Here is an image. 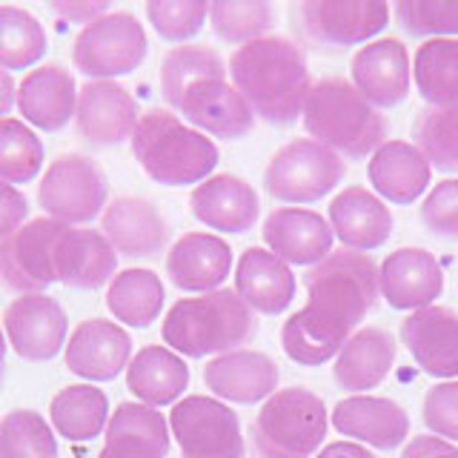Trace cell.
I'll use <instances>...</instances> for the list:
<instances>
[{
  "label": "cell",
  "instance_id": "6da1fadb",
  "mask_svg": "<svg viewBox=\"0 0 458 458\" xmlns=\"http://www.w3.org/2000/svg\"><path fill=\"white\" fill-rule=\"evenodd\" d=\"M229 81L247 98L255 118L272 126L301 121L312 89L304 47L284 35H267L235 49L226 61Z\"/></svg>",
  "mask_w": 458,
  "mask_h": 458
},
{
  "label": "cell",
  "instance_id": "7a4b0ae2",
  "mask_svg": "<svg viewBox=\"0 0 458 458\" xmlns=\"http://www.w3.org/2000/svg\"><path fill=\"white\" fill-rule=\"evenodd\" d=\"M304 129L344 161H364L386 143L390 123L347 78H321L307 95Z\"/></svg>",
  "mask_w": 458,
  "mask_h": 458
},
{
  "label": "cell",
  "instance_id": "3957f363",
  "mask_svg": "<svg viewBox=\"0 0 458 458\" xmlns=\"http://www.w3.org/2000/svg\"><path fill=\"white\" fill-rule=\"evenodd\" d=\"M255 312L235 290L204 293L181 298L172 304L161 324V335L169 350L186 358H207L241 350L255 338Z\"/></svg>",
  "mask_w": 458,
  "mask_h": 458
},
{
  "label": "cell",
  "instance_id": "277c9868",
  "mask_svg": "<svg viewBox=\"0 0 458 458\" xmlns=\"http://www.w3.org/2000/svg\"><path fill=\"white\" fill-rule=\"evenodd\" d=\"M129 143L140 169L161 186H198L218 166L215 140L169 109L143 112Z\"/></svg>",
  "mask_w": 458,
  "mask_h": 458
},
{
  "label": "cell",
  "instance_id": "5b68a950",
  "mask_svg": "<svg viewBox=\"0 0 458 458\" xmlns=\"http://www.w3.org/2000/svg\"><path fill=\"white\" fill-rule=\"evenodd\" d=\"M378 264L367 252L333 250L324 261L310 267L304 276L307 286V310L321 321L335 327L338 333L352 335L369 310L378 304L381 284Z\"/></svg>",
  "mask_w": 458,
  "mask_h": 458
},
{
  "label": "cell",
  "instance_id": "8992f818",
  "mask_svg": "<svg viewBox=\"0 0 458 458\" xmlns=\"http://www.w3.org/2000/svg\"><path fill=\"white\" fill-rule=\"evenodd\" d=\"M329 415L321 395L307 386L272 393L252 419L258 458H312L327 438Z\"/></svg>",
  "mask_w": 458,
  "mask_h": 458
},
{
  "label": "cell",
  "instance_id": "52a82bcc",
  "mask_svg": "<svg viewBox=\"0 0 458 458\" xmlns=\"http://www.w3.org/2000/svg\"><path fill=\"white\" fill-rule=\"evenodd\" d=\"M384 0H301L290 9L295 35L315 52H344L372 43L390 23Z\"/></svg>",
  "mask_w": 458,
  "mask_h": 458
},
{
  "label": "cell",
  "instance_id": "ba28073f",
  "mask_svg": "<svg viewBox=\"0 0 458 458\" xmlns=\"http://www.w3.org/2000/svg\"><path fill=\"white\" fill-rule=\"evenodd\" d=\"M38 204L66 226H83L109 207V178L95 157L64 152L47 166L38 183Z\"/></svg>",
  "mask_w": 458,
  "mask_h": 458
},
{
  "label": "cell",
  "instance_id": "9c48e42d",
  "mask_svg": "<svg viewBox=\"0 0 458 458\" xmlns=\"http://www.w3.org/2000/svg\"><path fill=\"white\" fill-rule=\"evenodd\" d=\"M347 175V161L312 138H295L269 157L267 192L281 204L301 207L327 198Z\"/></svg>",
  "mask_w": 458,
  "mask_h": 458
},
{
  "label": "cell",
  "instance_id": "30bf717a",
  "mask_svg": "<svg viewBox=\"0 0 458 458\" xmlns=\"http://www.w3.org/2000/svg\"><path fill=\"white\" fill-rule=\"evenodd\" d=\"M149 52V38L132 12H106L83 26L72 43V64L92 81H112L135 72Z\"/></svg>",
  "mask_w": 458,
  "mask_h": 458
},
{
  "label": "cell",
  "instance_id": "8fae6325",
  "mask_svg": "<svg viewBox=\"0 0 458 458\" xmlns=\"http://www.w3.org/2000/svg\"><path fill=\"white\" fill-rule=\"evenodd\" d=\"M181 458H243L247 441L238 412L212 395H186L169 412Z\"/></svg>",
  "mask_w": 458,
  "mask_h": 458
},
{
  "label": "cell",
  "instance_id": "7c38bea8",
  "mask_svg": "<svg viewBox=\"0 0 458 458\" xmlns=\"http://www.w3.org/2000/svg\"><path fill=\"white\" fill-rule=\"evenodd\" d=\"M66 224L55 218H32L9 238L0 241V281L12 293L35 295L47 293L55 278V243Z\"/></svg>",
  "mask_w": 458,
  "mask_h": 458
},
{
  "label": "cell",
  "instance_id": "4fadbf2b",
  "mask_svg": "<svg viewBox=\"0 0 458 458\" xmlns=\"http://www.w3.org/2000/svg\"><path fill=\"white\" fill-rule=\"evenodd\" d=\"M4 333L14 355L23 361H52L66 350L69 318L61 301L47 293L14 298L4 312Z\"/></svg>",
  "mask_w": 458,
  "mask_h": 458
},
{
  "label": "cell",
  "instance_id": "5bb4252c",
  "mask_svg": "<svg viewBox=\"0 0 458 458\" xmlns=\"http://www.w3.org/2000/svg\"><path fill=\"white\" fill-rule=\"evenodd\" d=\"M100 233L106 235L118 255L129 261H147L169 247L172 226L155 200L121 195L109 200V207L100 215Z\"/></svg>",
  "mask_w": 458,
  "mask_h": 458
},
{
  "label": "cell",
  "instance_id": "9a60e30c",
  "mask_svg": "<svg viewBox=\"0 0 458 458\" xmlns=\"http://www.w3.org/2000/svg\"><path fill=\"white\" fill-rule=\"evenodd\" d=\"M138 121V100L126 86L114 81H89L81 86L75 126L86 143H92V147H118L123 140H132Z\"/></svg>",
  "mask_w": 458,
  "mask_h": 458
},
{
  "label": "cell",
  "instance_id": "2e32d148",
  "mask_svg": "<svg viewBox=\"0 0 458 458\" xmlns=\"http://www.w3.org/2000/svg\"><path fill=\"white\" fill-rule=\"evenodd\" d=\"M178 112L183 121L195 126L198 132L221 140L247 138L255 126V112L247 104L229 78H212L195 83L190 92L181 98Z\"/></svg>",
  "mask_w": 458,
  "mask_h": 458
},
{
  "label": "cell",
  "instance_id": "e0dca14e",
  "mask_svg": "<svg viewBox=\"0 0 458 458\" xmlns=\"http://www.w3.org/2000/svg\"><path fill=\"white\" fill-rule=\"evenodd\" d=\"M352 86L376 109H393L404 104L412 83V66L407 47L395 38L372 40L355 52L350 64Z\"/></svg>",
  "mask_w": 458,
  "mask_h": 458
},
{
  "label": "cell",
  "instance_id": "ac0fdd59",
  "mask_svg": "<svg viewBox=\"0 0 458 458\" xmlns=\"http://www.w3.org/2000/svg\"><path fill=\"white\" fill-rule=\"evenodd\" d=\"M64 361L69 372L86 381H112L132 361V338L114 321H81L66 341Z\"/></svg>",
  "mask_w": 458,
  "mask_h": 458
},
{
  "label": "cell",
  "instance_id": "d6986e66",
  "mask_svg": "<svg viewBox=\"0 0 458 458\" xmlns=\"http://www.w3.org/2000/svg\"><path fill=\"white\" fill-rule=\"evenodd\" d=\"M401 344L427 376L458 378V312L450 307H424L401 321Z\"/></svg>",
  "mask_w": 458,
  "mask_h": 458
},
{
  "label": "cell",
  "instance_id": "ffe728a7",
  "mask_svg": "<svg viewBox=\"0 0 458 458\" xmlns=\"http://www.w3.org/2000/svg\"><path fill=\"white\" fill-rule=\"evenodd\" d=\"M192 218L209 229L229 235H243L261 218V198L255 186L233 172L212 175L204 183H198L190 195Z\"/></svg>",
  "mask_w": 458,
  "mask_h": 458
},
{
  "label": "cell",
  "instance_id": "44dd1931",
  "mask_svg": "<svg viewBox=\"0 0 458 458\" xmlns=\"http://www.w3.org/2000/svg\"><path fill=\"white\" fill-rule=\"evenodd\" d=\"M381 298L393 310L433 307L444 293V269L433 252L421 247H401L384 258L378 267Z\"/></svg>",
  "mask_w": 458,
  "mask_h": 458
},
{
  "label": "cell",
  "instance_id": "7402d4cb",
  "mask_svg": "<svg viewBox=\"0 0 458 458\" xmlns=\"http://www.w3.org/2000/svg\"><path fill=\"white\" fill-rule=\"evenodd\" d=\"M267 250L276 252L284 264L315 267L333 252V226L315 209L304 207H278L264 221Z\"/></svg>",
  "mask_w": 458,
  "mask_h": 458
},
{
  "label": "cell",
  "instance_id": "603a6c76",
  "mask_svg": "<svg viewBox=\"0 0 458 458\" xmlns=\"http://www.w3.org/2000/svg\"><path fill=\"white\" fill-rule=\"evenodd\" d=\"M278 364L261 350H233L215 355L204 367V384L229 404H264L278 393Z\"/></svg>",
  "mask_w": 458,
  "mask_h": 458
},
{
  "label": "cell",
  "instance_id": "cb8c5ba5",
  "mask_svg": "<svg viewBox=\"0 0 458 458\" xmlns=\"http://www.w3.org/2000/svg\"><path fill=\"white\" fill-rule=\"evenodd\" d=\"M233 272V247L212 233H183L166 252V276L181 293H215Z\"/></svg>",
  "mask_w": 458,
  "mask_h": 458
},
{
  "label": "cell",
  "instance_id": "d4e9b609",
  "mask_svg": "<svg viewBox=\"0 0 458 458\" xmlns=\"http://www.w3.org/2000/svg\"><path fill=\"white\" fill-rule=\"evenodd\" d=\"M118 276V252L100 229L66 226L55 243V278L69 290H100Z\"/></svg>",
  "mask_w": 458,
  "mask_h": 458
},
{
  "label": "cell",
  "instance_id": "484cf974",
  "mask_svg": "<svg viewBox=\"0 0 458 458\" xmlns=\"http://www.w3.org/2000/svg\"><path fill=\"white\" fill-rule=\"evenodd\" d=\"M75 75L61 64H43L18 83V109L23 123L38 126L40 132H61L75 121L78 112Z\"/></svg>",
  "mask_w": 458,
  "mask_h": 458
},
{
  "label": "cell",
  "instance_id": "4316f807",
  "mask_svg": "<svg viewBox=\"0 0 458 458\" xmlns=\"http://www.w3.org/2000/svg\"><path fill=\"white\" fill-rule=\"evenodd\" d=\"M333 427L341 436L376 450H395L410 436V415L393 398L350 395L335 404Z\"/></svg>",
  "mask_w": 458,
  "mask_h": 458
},
{
  "label": "cell",
  "instance_id": "83f0119b",
  "mask_svg": "<svg viewBox=\"0 0 458 458\" xmlns=\"http://www.w3.org/2000/svg\"><path fill=\"white\" fill-rule=\"evenodd\" d=\"M329 226L333 235L344 243V250L372 252L384 247L393 235V212L384 200L364 190V186H347L329 204Z\"/></svg>",
  "mask_w": 458,
  "mask_h": 458
},
{
  "label": "cell",
  "instance_id": "f1b7e54d",
  "mask_svg": "<svg viewBox=\"0 0 458 458\" xmlns=\"http://www.w3.org/2000/svg\"><path fill=\"white\" fill-rule=\"evenodd\" d=\"M106 444L100 453L109 458H166L172 447V429L164 412L140 401H123L109 415Z\"/></svg>",
  "mask_w": 458,
  "mask_h": 458
},
{
  "label": "cell",
  "instance_id": "f546056e",
  "mask_svg": "<svg viewBox=\"0 0 458 458\" xmlns=\"http://www.w3.org/2000/svg\"><path fill=\"white\" fill-rule=\"evenodd\" d=\"M395 355H398V344L386 329L361 327L355 329L350 341L335 355L333 378L341 390L364 395V390H376L390 376Z\"/></svg>",
  "mask_w": 458,
  "mask_h": 458
},
{
  "label": "cell",
  "instance_id": "4dcf8cb0",
  "mask_svg": "<svg viewBox=\"0 0 458 458\" xmlns=\"http://www.w3.org/2000/svg\"><path fill=\"white\" fill-rule=\"evenodd\" d=\"M235 293L252 312L281 315L295 298V272L276 252L264 247L243 250L235 267Z\"/></svg>",
  "mask_w": 458,
  "mask_h": 458
},
{
  "label": "cell",
  "instance_id": "1f68e13d",
  "mask_svg": "<svg viewBox=\"0 0 458 458\" xmlns=\"http://www.w3.org/2000/svg\"><path fill=\"white\" fill-rule=\"evenodd\" d=\"M367 175H369L372 190L378 192V198L404 207L427 192L433 166H429V161L415 143L386 140L384 147L372 152Z\"/></svg>",
  "mask_w": 458,
  "mask_h": 458
},
{
  "label": "cell",
  "instance_id": "d6a6232c",
  "mask_svg": "<svg viewBox=\"0 0 458 458\" xmlns=\"http://www.w3.org/2000/svg\"><path fill=\"white\" fill-rule=\"evenodd\" d=\"M126 386L140 404L166 407L178 404L190 386V367L169 347H143L126 367Z\"/></svg>",
  "mask_w": 458,
  "mask_h": 458
},
{
  "label": "cell",
  "instance_id": "836d02e7",
  "mask_svg": "<svg viewBox=\"0 0 458 458\" xmlns=\"http://www.w3.org/2000/svg\"><path fill=\"white\" fill-rule=\"evenodd\" d=\"M166 290L161 276H155L152 269H123L118 272L106 286V310L112 312L114 321L126 327H149L157 321V315L164 310Z\"/></svg>",
  "mask_w": 458,
  "mask_h": 458
},
{
  "label": "cell",
  "instance_id": "e575fe53",
  "mask_svg": "<svg viewBox=\"0 0 458 458\" xmlns=\"http://www.w3.org/2000/svg\"><path fill=\"white\" fill-rule=\"evenodd\" d=\"M109 398L95 384H72L64 386L52 398L49 419L52 427L66 441H92L109 424Z\"/></svg>",
  "mask_w": 458,
  "mask_h": 458
},
{
  "label": "cell",
  "instance_id": "d590c367",
  "mask_svg": "<svg viewBox=\"0 0 458 458\" xmlns=\"http://www.w3.org/2000/svg\"><path fill=\"white\" fill-rule=\"evenodd\" d=\"M412 81L427 106H458V38L424 40L412 57Z\"/></svg>",
  "mask_w": 458,
  "mask_h": 458
},
{
  "label": "cell",
  "instance_id": "8d00e7d4",
  "mask_svg": "<svg viewBox=\"0 0 458 458\" xmlns=\"http://www.w3.org/2000/svg\"><path fill=\"white\" fill-rule=\"evenodd\" d=\"M229 78L226 61L207 43H183L172 47L161 61V92L164 100L178 112L181 98L200 81Z\"/></svg>",
  "mask_w": 458,
  "mask_h": 458
},
{
  "label": "cell",
  "instance_id": "74e56055",
  "mask_svg": "<svg viewBox=\"0 0 458 458\" xmlns=\"http://www.w3.org/2000/svg\"><path fill=\"white\" fill-rule=\"evenodd\" d=\"M350 335L338 333L335 327L321 321L318 315H312L307 307L298 310L295 315L284 321L281 327V350L286 358L301 367H321L329 358L341 352Z\"/></svg>",
  "mask_w": 458,
  "mask_h": 458
},
{
  "label": "cell",
  "instance_id": "f35d334b",
  "mask_svg": "<svg viewBox=\"0 0 458 458\" xmlns=\"http://www.w3.org/2000/svg\"><path fill=\"white\" fill-rule=\"evenodd\" d=\"M209 26L229 47H247L272 35L276 6L267 0H215L209 4Z\"/></svg>",
  "mask_w": 458,
  "mask_h": 458
},
{
  "label": "cell",
  "instance_id": "ab89813d",
  "mask_svg": "<svg viewBox=\"0 0 458 458\" xmlns=\"http://www.w3.org/2000/svg\"><path fill=\"white\" fill-rule=\"evenodd\" d=\"M49 49L47 29L23 6H0V69H29Z\"/></svg>",
  "mask_w": 458,
  "mask_h": 458
},
{
  "label": "cell",
  "instance_id": "60d3db41",
  "mask_svg": "<svg viewBox=\"0 0 458 458\" xmlns=\"http://www.w3.org/2000/svg\"><path fill=\"white\" fill-rule=\"evenodd\" d=\"M47 152L43 140L32 126L18 118L0 121V181L6 183H29L40 175Z\"/></svg>",
  "mask_w": 458,
  "mask_h": 458
},
{
  "label": "cell",
  "instance_id": "b9f144b4",
  "mask_svg": "<svg viewBox=\"0 0 458 458\" xmlns=\"http://www.w3.org/2000/svg\"><path fill=\"white\" fill-rule=\"evenodd\" d=\"M415 147L441 172H458V106H427L412 123Z\"/></svg>",
  "mask_w": 458,
  "mask_h": 458
},
{
  "label": "cell",
  "instance_id": "7bdbcfd3",
  "mask_svg": "<svg viewBox=\"0 0 458 458\" xmlns=\"http://www.w3.org/2000/svg\"><path fill=\"white\" fill-rule=\"evenodd\" d=\"M0 458H57L52 427L35 410H12L0 419Z\"/></svg>",
  "mask_w": 458,
  "mask_h": 458
},
{
  "label": "cell",
  "instance_id": "ee69618b",
  "mask_svg": "<svg viewBox=\"0 0 458 458\" xmlns=\"http://www.w3.org/2000/svg\"><path fill=\"white\" fill-rule=\"evenodd\" d=\"M393 12L412 38H458V0H398Z\"/></svg>",
  "mask_w": 458,
  "mask_h": 458
},
{
  "label": "cell",
  "instance_id": "f6af8a7d",
  "mask_svg": "<svg viewBox=\"0 0 458 458\" xmlns=\"http://www.w3.org/2000/svg\"><path fill=\"white\" fill-rule=\"evenodd\" d=\"M143 12L155 32L169 43L192 40L209 21V4L204 0H149Z\"/></svg>",
  "mask_w": 458,
  "mask_h": 458
},
{
  "label": "cell",
  "instance_id": "bcb514c9",
  "mask_svg": "<svg viewBox=\"0 0 458 458\" xmlns=\"http://www.w3.org/2000/svg\"><path fill=\"white\" fill-rule=\"evenodd\" d=\"M419 218L436 238L458 241V178L436 183L421 200Z\"/></svg>",
  "mask_w": 458,
  "mask_h": 458
},
{
  "label": "cell",
  "instance_id": "7dc6e473",
  "mask_svg": "<svg viewBox=\"0 0 458 458\" xmlns=\"http://www.w3.org/2000/svg\"><path fill=\"white\" fill-rule=\"evenodd\" d=\"M421 419L433 436L444 441H458V381H441L424 395Z\"/></svg>",
  "mask_w": 458,
  "mask_h": 458
},
{
  "label": "cell",
  "instance_id": "c3c4849f",
  "mask_svg": "<svg viewBox=\"0 0 458 458\" xmlns=\"http://www.w3.org/2000/svg\"><path fill=\"white\" fill-rule=\"evenodd\" d=\"M29 218L26 195L6 181H0V241L9 238L14 229H21Z\"/></svg>",
  "mask_w": 458,
  "mask_h": 458
},
{
  "label": "cell",
  "instance_id": "681fc988",
  "mask_svg": "<svg viewBox=\"0 0 458 458\" xmlns=\"http://www.w3.org/2000/svg\"><path fill=\"white\" fill-rule=\"evenodd\" d=\"M401 458H458V447L438 436H419L407 441Z\"/></svg>",
  "mask_w": 458,
  "mask_h": 458
},
{
  "label": "cell",
  "instance_id": "f907efd6",
  "mask_svg": "<svg viewBox=\"0 0 458 458\" xmlns=\"http://www.w3.org/2000/svg\"><path fill=\"white\" fill-rule=\"evenodd\" d=\"M52 12L55 14H61V18H66L69 23H83V26H89L92 21L98 18H104L109 9V4H104V0H98V4H52Z\"/></svg>",
  "mask_w": 458,
  "mask_h": 458
},
{
  "label": "cell",
  "instance_id": "816d5d0a",
  "mask_svg": "<svg viewBox=\"0 0 458 458\" xmlns=\"http://www.w3.org/2000/svg\"><path fill=\"white\" fill-rule=\"evenodd\" d=\"M315 458H376L367 447H361L358 441H333L315 455Z\"/></svg>",
  "mask_w": 458,
  "mask_h": 458
},
{
  "label": "cell",
  "instance_id": "f5cc1de1",
  "mask_svg": "<svg viewBox=\"0 0 458 458\" xmlns=\"http://www.w3.org/2000/svg\"><path fill=\"white\" fill-rule=\"evenodd\" d=\"M14 104H18V86L6 69H0V121L12 112Z\"/></svg>",
  "mask_w": 458,
  "mask_h": 458
},
{
  "label": "cell",
  "instance_id": "db71d44e",
  "mask_svg": "<svg viewBox=\"0 0 458 458\" xmlns=\"http://www.w3.org/2000/svg\"><path fill=\"white\" fill-rule=\"evenodd\" d=\"M6 347H9L6 333L0 329V384H4V369H6Z\"/></svg>",
  "mask_w": 458,
  "mask_h": 458
},
{
  "label": "cell",
  "instance_id": "11a10c76",
  "mask_svg": "<svg viewBox=\"0 0 458 458\" xmlns=\"http://www.w3.org/2000/svg\"><path fill=\"white\" fill-rule=\"evenodd\" d=\"M98 458H109V455H106V453H100V455H98Z\"/></svg>",
  "mask_w": 458,
  "mask_h": 458
}]
</instances>
